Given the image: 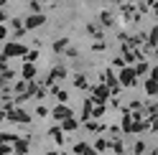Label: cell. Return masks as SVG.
I'll list each match as a JSON object with an SVG mask.
<instances>
[{
	"instance_id": "6da1fadb",
	"label": "cell",
	"mask_w": 158,
	"mask_h": 155,
	"mask_svg": "<svg viewBox=\"0 0 158 155\" xmlns=\"http://www.w3.org/2000/svg\"><path fill=\"white\" fill-rule=\"evenodd\" d=\"M54 114H56V117H66L69 109H66V107H56V112H54Z\"/></svg>"
}]
</instances>
